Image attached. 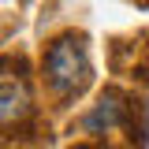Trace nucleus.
I'll return each mask as SVG.
<instances>
[{"label":"nucleus","mask_w":149,"mask_h":149,"mask_svg":"<svg viewBox=\"0 0 149 149\" xmlns=\"http://www.w3.org/2000/svg\"><path fill=\"white\" fill-rule=\"evenodd\" d=\"M45 74H49V86L60 97L82 93V86L90 82V60H86L82 37H74V34L56 37L45 52Z\"/></svg>","instance_id":"obj_1"},{"label":"nucleus","mask_w":149,"mask_h":149,"mask_svg":"<svg viewBox=\"0 0 149 149\" xmlns=\"http://www.w3.org/2000/svg\"><path fill=\"white\" fill-rule=\"evenodd\" d=\"M123 116H127V97H123L119 90H104V97L82 116V130H90V134H104V130L119 127Z\"/></svg>","instance_id":"obj_2"},{"label":"nucleus","mask_w":149,"mask_h":149,"mask_svg":"<svg viewBox=\"0 0 149 149\" xmlns=\"http://www.w3.org/2000/svg\"><path fill=\"white\" fill-rule=\"evenodd\" d=\"M26 112H30V90H26V78L0 74V119L11 123V119H22Z\"/></svg>","instance_id":"obj_3"}]
</instances>
